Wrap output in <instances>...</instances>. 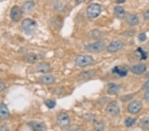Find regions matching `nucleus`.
Instances as JSON below:
<instances>
[{
  "instance_id": "nucleus-6",
  "label": "nucleus",
  "mask_w": 149,
  "mask_h": 131,
  "mask_svg": "<svg viewBox=\"0 0 149 131\" xmlns=\"http://www.w3.org/2000/svg\"><path fill=\"white\" fill-rule=\"evenodd\" d=\"M106 113L112 116H116L120 113V107L117 101L110 102L106 107Z\"/></svg>"
},
{
  "instance_id": "nucleus-17",
  "label": "nucleus",
  "mask_w": 149,
  "mask_h": 131,
  "mask_svg": "<svg viewBox=\"0 0 149 131\" xmlns=\"http://www.w3.org/2000/svg\"><path fill=\"white\" fill-rule=\"evenodd\" d=\"M127 21L129 25L131 26H135L139 23V18L136 15L133 14H128L127 15Z\"/></svg>"
},
{
  "instance_id": "nucleus-8",
  "label": "nucleus",
  "mask_w": 149,
  "mask_h": 131,
  "mask_svg": "<svg viewBox=\"0 0 149 131\" xmlns=\"http://www.w3.org/2000/svg\"><path fill=\"white\" fill-rule=\"evenodd\" d=\"M23 15V10L19 6H13L11 9L10 17L15 22H18L21 20Z\"/></svg>"
},
{
  "instance_id": "nucleus-18",
  "label": "nucleus",
  "mask_w": 149,
  "mask_h": 131,
  "mask_svg": "<svg viewBox=\"0 0 149 131\" xmlns=\"http://www.w3.org/2000/svg\"><path fill=\"white\" fill-rule=\"evenodd\" d=\"M24 59L26 62H27L28 63L31 64H34L36 62H37L38 60V55L35 53H29L26 54L24 57Z\"/></svg>"
},
{
  "instance_id": "nucleus-33",
  "label": "nucleus",
  "mask_w": 149,
  "mask_h": 131,
  "mask_svg": "<svg viewBox=\"0 0 149 131\" xmlns=\"http://www.w3.org/2000/svg\"><path fill=\"white\" fill-rule=\"evenodd\" d=\"M125 1V0H117V3H122Z\"/></svg>"
},
{
  "instance_id": "nucleus-7",
  "label": "nucleus",
  "mask_w": 149,
  "mask_h": 131,
  "mask_svg": "<svg viewBox=\"0 0 149 131\" xmlns=\"http://www.w3.org/2000/svg\"><path fill=\"white\" fill-rule=\"evenodd\" d=\"M142 108H143V105H142L141 102L138 100H134L129 103L127 107V110L131 114L134 115V114L139 113L141 111Z\"/></svg>"
},
{
  "instance_id": "nucleus-30",
  "label": "nucleus",
  "mask_w": 149,
  "mask_h": 131,
  "mask_svg": "<svg viewBox=\"0 0 149 131\" xmlns=\"http://www.w3.org/2000/svg\"><path fill=\"white\" fill-rule=\"evenodd\" d=\"M144 97H145L146 101H148L149 103V91H147L145 92V95H144Z\"/></svg>"
},
{
  "instance_id": "nucleus-24",
  "label": "nucleus",
  "mask_w": 149,
  "mask_h": 131,
  "mask_svg": "<svg viewBox=\"0 0 149 131\" xmlns=\"http://www.w3.org/2000/svg\"><path fill=\"white\" fill-rule=\"evenodd\" d=\"M136 51H137L138 53L140 54L141 60H145L147 58V54H146V52L144 51V50L142 49V48H138Z\"/></svg>"
},
{
  "instance_id": "nucleus-26",
  "label": "nucleus",
  "mask_w": 149,
  "mask_h": 131,
  "mask_svg": "<svg viewBox=\"0 0 149 131\" xmlns=\"http://www.w3.org/2000/svg\"><path fill=\"white\" fill-rule=\"evenodd\" d=\"M69 131H85L83 128H81L79 126L74 125L72 126L70 128H69Z\"/></svg>"
},
{
  "instance_id": "nucleus-15",
  "label": "nucleus",
  "mask_w": 149,
  "mask_h": 131,
  "mask_svg": "<svg viewBox=\"0 0 149 131\" xmlns=\"http://www.w3.org/2000/svg\"><path fill=\"white\" fill-rule=\"evenodd\" d=\"M112 72L115 74L119 76L120 77H125L127 75V70L124 67L116 66L113 68Z\"/></svg>"
},
{
  "instance_id": "nucleus-4",
  "label": "nucleus",
  "mask_w": 149,
  "mask_h": 131,
  "mask_svg": "<svg viewBox=\"0 0 149 131\" xmlns=\"http://www.w3.org/2000/svg\"><path fill=\"white\" fill-rule=\"evenodd\" d=\"M105 49V44L102 41H97L93 43L88 44L84 46V49L88 52L97 53L103 51Z\"/></svg>"
},
{
  "instance_id": "nucleus-16",
  "label": "nucleus",
  "mask_w": 149,
  "mask_h": 131,
  "mask_svg": "<svg viewBox=\"0 0 149 131\" xmlns=\"http://www.w3.org/2000/svg\"><path fill=\"white\" fill-rule=\"evenodd\" d=\"M121 89V87L119 85H116L115 83H110L108 85V94L110 95H115L118 94Z\"/></svg>"
},
{
  "instance_id": "nucleus-34",
  "label": "nucleus",
  "mask_w": 149,
  "mask_h": 131,
  "mask_svg": "<svg viewBox=\"0 0 149 131\" xmlns=\"http://www.w3.org/2000/svg\"><path fill=\"white\" fill-rule=\"evenodd\" d=\"M76 1L78 2V3H82V2H84L85 0H76Z\"/></svg>"
},
{
  "instance_id": "nucleus-22",
  "label": "nucleus",
  "mask_w": 149,
  "mask_h": 131,
  "mask_svg": "<svg viewBox=\"0 0 149 131\" xmlns=\"http://www.w3.org/2000/svg\"><path fill=\"white\" fill-rule=\"evenodd\" d=\"M136 119L134 118H132V117H129V118H127L125 120V125L127 127H131V126H133L134 123H136Z\"/></svg>"
},
{
  "instance_id": "nucleus-21",
  "label": "nucleus",
  "mask_w": 149,
  "mask_h": 131,
  "mask_svg": "<svg viewBox=\"0 0 149 131\" xmlns=\"http://www.w3.org/2000/svg\"><path fill=\"white\" fill-rule=\"evenodd\" d=\"M93 128L95 131H103L104 130L105 125L104 123L100 122V121H95L93 123Z\"/></svg>"
},
{
  "instance_id": "nucleus-5",
  "label": "nucleus",
  "mask_w": 149,
  "mask_h": 131,
  "mask_svg": "<svg viewBox=\"0 0 149 131\" xmlns=\"http://www.w3.org/2000/svg\"><path fill=\"white\" fill-rule=\"evenodd\" d=\"M57 125L62 129H67L70 125V119L66 113H60L57 116Z\"/></svg>"
},
{
  "instance_id": "nucleus-28",
  "label": "nucleus",
  "mask_w": 149,
  "mask_h": 131,
  "mask_svg": "<svg viewBox=\"0 0 149 131\" xmlns=\"http://www.w3.org/2000/svg\"><path fill=\"white\" fill-rule=\"evenodd\" d=\"M143 89L145 90H148V91L149 90V79L143 84Z\"/></svg>"
},
{
  "instance_id": "nucleus-2",
  "label": "nucleus",
  "mask_w": 149,
  "mask_h": 131,
  "mask_svg": "<svg viewBox=\"0 0 149 131\" xmlns=\"http://www.w3.org/2000/svg\"><path fill=\"white\" fill-rule=\"evenodd\" d=\"M75 63L78 67L84 68L94 63V59L89 55H78L75 60Z\"/></svg>"
},
{
  "instance_id": "nucleus-23",
  "label": "nucleus",
  "mask_w": 149,
  "mask_h": 131,
  "mask_svg": "<svg viewBox=\"0 0 149 131\" xmlns=\"http://www.w3.org/2000/svg\"><path fill=\"white\" fill-rule=\"evenodd\" d=\"M45 104L49 109H53L56 106V101H54V100L48 99L47 101H45Z\"/></svg>"
},
{
  "instance_id": "nucleus-1",
  "label": "nucleus",
  "mask_w": 149,
  "mask_h": 131,
  "mask_svg": "<svg viewBox=\"0 0 149 131\" xmlns=\"http://www.w3.org/2000/svg\"><path fill=\"white\" fill-rule=\"evenodd\" d=\"M23 30L28 35H32L35 32L37 28V24L36 21L31 19H25L21 24Z\"/></svg>"
},
{
  "instance_id": "nucleus-13",
  "label": "nucleus",
  "mask_w": 149,
  "mask_h": 131,
  "mask_svg": "<svg viewBox=\"0 0 149 131\" xmlns=\"http://www.w3.org/2000/svg\"><path fill=\"white\" fill-rule=\"evenodd\" d=\"M55 81H56V78L51 75H45L39 78V82L42 84H52L55 82Z\"/></svg>"
},
{
  "instance_id": "nucleus-25",
  "label": "nucleus",
  "mask_w": 149,
  "mask_h": 131,
  "mask_svg": "<svg viewBox=\"0 0 149 131\" xmlns=\"http://www.w3.org/2000/svg\"><path fill=\"white\" fill-rule=\"evenodd\" d=\"M140 125L142 127H149V118L145 117L143 118L140 121Z\"/></svg>"
},
{
  "instance_id": "nucleus-3",
  "label": "nucleus",
  "mask_w": 149,
  "mask_h": 131,
  "mask_svg": "<svg viewBox=\"0 0 149 131\" xmlns=\"http://www.w3.org/2000/svg\"><path fill=\"white\" fill-rule=\"evenodd\" d=\"M102 12V6L98 3H92L86 9V14L88 18L95 19L100 15Z\"/></svg>"
},
{
  "instance_id": "nucleus-19",
  "label": "nucleus",
  "mask_w": 149,
  "mask_h": 131,
  "mask_svg": "<svg viewBox=\"0 0 149 131\" xmlns=\"http://www.w3.org/2000/svg\"><path fill=\"white\" fill-rule=\"evenodd\" d=\"M114 13L117 18L122 19L125 17V11L121 6H117L114 9Z\"/></svg>"
},
{
  "instance_id": "nucleus-20",
  "label": "nucleus",
  "mask_w": 149,
  "mask_h": 131,
  "mask_svg": "<svg viewBox=\"0 0 149 131\" xmlns=\"http://www.w3.org/2000/svg\"><path fill=\"white\" fill-rule=\"evenodd\" d=\"M34 7H35V3L33 1H25L23 6L22 10L26 12V13H29V12H31L33 10V8H34Z\"/></svg>"
},
{
  "instance_id": "nucleus-9",
  "label": "nucleus",
  "mask_w": 149,
  "mask_h": 131,
  "mask_svg": "<svg viewBox=\"0 0 149 131\" xmlns=\"http://www.w3.org/2000/svg\"><path fill=\"white\" fill-rule=\"evenodd\" d=\"M123 42L121 40H115L110 43L107 47V51L110 53H114L121 50L123 46Z\"/></svg>"
},
{
  "instance_id": "nucleus-31",
  "label": "nucleus",
  "mask_w": 149,
  "mask_h": 131,
  "mask_svg": "<svg viewBox=\"0 0 149 131\" xmlns=\"http://www.w3.org/2000/svg\"><path fill=\"white\" fill-rule=\"evenodd\" d=\"M5 88H6V85L3 82H0V92L4 90Z\"/></svg>"
},
{
  "instance_id": "nucleus-29",
  "label": "nucleus",
  "mask_w": 149,
  "mask_h": 131,
  "mask_svg": "<svg viewBox=\"0 0 149 131\" xmlns=\"http://www.w3.org/2000/svg\"><path fill=\"white\" fill-rule=\"evenodd\" d=\"M144 19H145V20H148L149 19V9H148L147 10H146L145 13H144Z\"/></svg>"
},
{
  "instance_id": "nucleus-10",
  "label": "nucleus",
  "mask_w": 149,
  "mask_h": 131,
  "mask_svg": "<svg viewBox=\"0 0 149 131\" xmlns=\"http://www.w3.org/2000/svg\"><path fill=\"white\" fill-rule=\"evenodd\" d=\"M28 125L34 131H45L47 128L45 124L39 121H31Z\"/></svg>"
},
{
  "instance_id": "nucleus-14",
  "label": "nucleus",
  "mask_w": 149,
  "mask_h": 131,
  "mask_svg": "<svg viewBox=\"0 0 149 131\" xmlns=\"http://www.w3.org/2000/svg\"><path fill=\"white\" fill-rule=\"evenodd\" d=\"M37 70L40 73H47L51 71V68H50V66L49 63L43 62H41L38 64L37 67Z\"/></svg>"
},
{
  "instance_id": "nucleus-32",
  "label": "nucleus",
  "mask_w": 149,
  "mask_h": 131,
  "mask_svg": "<svg viewBox=\"0 0 149 131\" xmlns=\"http://www.w3.org/2000/svg\"><path fill=\"white\" fill-rule=\"evenodd\" d=\"M0 131H9V129L8 127L2 126V127H0Z\"/></svg>"
},
{
  "instance_id": "nucleus-27",
  "label": "nucleus",
  "mask_w": 149,
  "mask_h": 131,
  "mask_svg": "<svg viewBox=\"0 0 149 131\" xmlns=\"http://www.w3.org/2000/svg\"><path fill=\"white\" fill-rule=\"evenodd\" d=\"M139 39L140 41L141 42H144L145 41V40H146V35L145 33H140V34L139 35Z\"/></svg>"
},
{
  "instance_id": "nucleus-12",
  "label": "nucleus",
  "mask_w": 149,
  "mask_h": 131,
  "mask_svg": "<svg viewBox=\"0 0 149 131\" xmlns=\"http://www.w3.org/2000/svg\"><path fill=\"white\" fill-rule=\"evenodd\" d=\"M10 115V113L8 108V107L5 103H0V119L6 120L9 118Z\"/></svg>"
},
{
  "instance_id": "nucleus-11",
  "label": "nucleus",
  "mask_w": 149,
  "mask_h": 131,
  "mask_svg": "<svg viewBox=\"0 0 149 131\" xmlns=\"http://www.w3.org/2000/svg\"><path fill=\"white\" fill-rule=\"evenodd\" d=\"M146 66L145 64H139L134 65L131 68L132 72L136 75H141L146 71Z\"/></svg>"
}]
</instances>
